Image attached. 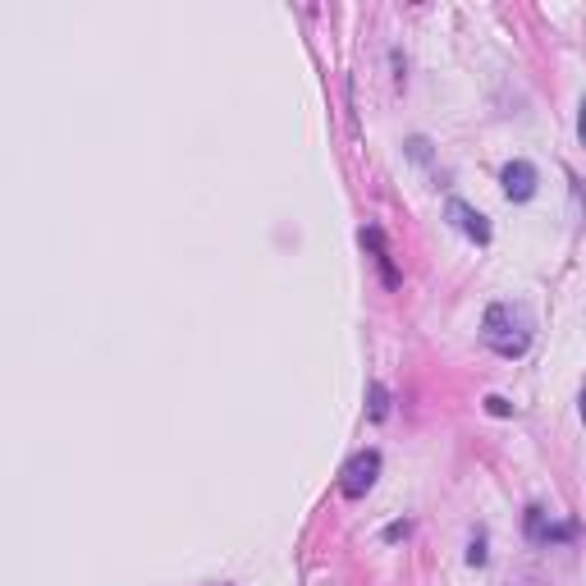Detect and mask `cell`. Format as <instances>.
<instances>
[{"mask_svg":"<svg viewBox=\"0 0 586 586\" xmlns=\"http://www.w3.org/2000/svg\"><path fill=\"white\" fill-rule=\"evenodd\" d=\"M486 344L500 353V358H522L527 344H532V316L522 307H509V303H495L486 312Z\"/></svg>","mask_w":586,"mask_h":586,"instance_id":"obj_1","label":"cell"},{"mask_svg":"<svg viewBox=\"0 0 586 586\" xmlns=\"http://www.w3.org/2000/svg\"><path fill=\"white\" fill-rule=\"evenodd\" d=\"M380 477V454L376 449H362V454H353L344 463V472H339V490H344L348 500H362L371 486H376Z\"/></svg>","mask_w":586,"mask_h":586,"instance_id":"obj_2","label":"cell"},{"mask_svg":"<svg viewBox=\"0 0 586 586\" xmlns=\"http://www.w3.org/2000/svg\"><path fill=\"white\" fill-rule=\"evenodd\" d=\"M500 179H504L509 202H532V197H536V165L532 161H509Z\"/></svg>","mask_w":586,"mask_h":586,"instance_id":"obj_3","label":"cell"},{"mask_svg":"<svg viewBox=\"0 0 586 586\" xmlns=\"http://www.w3.org/2000/svg\"><path fill=\"white\" fill-rule=\"evenodd\" d=\"M449 220H454V225L463 229V234H467L472 243H490V225H486V216H481V211H472L467 202H458V197L449 202Z\"/></svg>","mask_w":586,"mask_h":586,"instance_id":"obj_4","label":"cell"},{"mask_svg":"<svg viewBox=\"0 0 586 586\" xmlns=\"http://www.w3.org/2000/svg\"><path fill=\"white\" fill-rule=\"evenodd\" d=\"M527 536H532L536 545H550V541H568V536H577V527H573V522L554 527V522H545L541 509H527Z\"/></svg>","mask_w":586,"mask_h":586,"instance_id":"obj_5","label":"cell"},{"mask_svg":"<svg viewBox=\"0 0 586 586\" xmlns=\"http://www.w3.org/2000/svg\"><path fill=\"white\" fill-rule=\"evenodd\" d=\"M385 413H390V394H385V390H380V385H376V390H371V417H376V422H380V417H385Z\"/></svg>","mask_w":586,"mask_h":586,"instance_id":"obj_6","label":"cell"},{"mask_svg":"<svg viewBox=\"0 0 586 586\" xmlns=\"http://www.w3.org/2000/svg\"><path fill=\"white\" fill-rule=\"evenodd\" d=\"M486 408H490V413H495V417H509V403H504V399H495V394H490V399H486Z\"/></svg>","mask_w":586,"mask_h":586,"instance_id":"obj_7","label":"cell"},{"mask_svg":"<svg viewBox=\"0 0 586 586\" xmlns=\"http://www.w3.org/2000/svg\"><path fill=\"white\" fill-rule=\"evenodd\" d=\"M577 138H582V147H586V97H582V110H577Z\"/></svg>","mask_w":586,"mask_h":586,"instance_id":"obj_8","label":"cell"},{"mask_svg":"<svg viewBox=\"0 0 586 586\" xmlns=\"http://www.w3.org/2000/svg\"><path fill=\"white\" fill-rule=\"evenodd\" d=\"M467 559H472V564H486V550H481V541H472V550H467Z\"/></svg>","mask_w":586,"mask_h":586,"instance_id":"obj_9","label":"cell"},{"mask_svg":"<svg viewBox=\"0 0 586 586\" xmlns=\"http://www.w3.org/2000/svg\"><path fill=\"white\" fill-rule=\"evenodd\" d=\"M582 422H586V390H582Z\"/></svg>","mask_w":586,"mask_h":586,"instance_id":"obj_10","label":"cell"}]
</instances>
